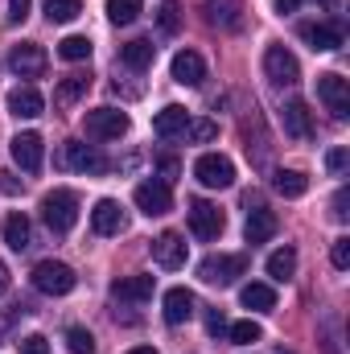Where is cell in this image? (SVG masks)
I'll return each instance as SVG.
<instances>
[{
    "label": "cell",
    "mask_w": 350,
    "mask_h": 354,
    "mask_svg": "<svg viewBox=\"0 0 350 354\" xmlns=\"http://www.w3.org/2000/svg\"><path fill=\"white\" fill-rule=\"evenodd\" d=\"M276 214L272 210H264V206H256V210H248V223H243V235H248V243L256 248V243H268L272 235H276Z\"/></svg>",
    "instance_id": "cell-22"
},
{
    "label": "cell",
    "mask_w": 350,
    "mask_h": 354,
    "mask_svg": "<svg viewBox=\"0 0 350 354\" xmlns=\"http://www.w3.org/2000/svg\"><path fill=\"white\" fill-rule=\"evenodd\" d=\"M83 12V0H46V17L50 25H71Z\"/></svg>",
    "instance_id": "cell-29"
},
{
    "label": "cell",
    "mask_w": 350,
    "mask_h": 354,
    "mask_svg": "<svg viewBox=\"0 0 350 354\" xmlns=\"http://www.w3.org/2000/svg\"><path fill=\"white\" fill-rule=\"evenodd\" d=\"M297 4H301V0H276V12H293Z\"/></svg>",
    "instance_id": "cell-45"
},
{
    "label": "cell",
    "mask_w": 350,
    "mask_h": 354,
    "mask_svg": "<svg viewBox=\"0 0 350 354\" xmlns=\"http://www.w3.org/2000/svg\"><path fill=\"white\" fill-rule=\"evenodd\" d=\"M128 354H157V351H153V346H132Z\"/></svg>",
    "instance_id": "cell-46"
},
{
    "label": "cell",
    "mask_w": 350,
    "mask_h": 354,
    "mask_svg": "<svg viewBox=\"0 0 350 354\" xmlns=\"http://www.w3.org/2000/svg\"><path fill=\"white\" fill-rule=\"evenodd\" d=\"M12 161H17L25 174H37L42 161H46V145H42V136H37V132H17V136H12Z\"/></svg>",
    "instance_id": "cell-12"
},
{
    "label": "cell",
    "mask_w": 350,
    "mask_h": 354,
    "mask_svg": "<svg viewBox=\"0 0 350 354\" xmlns=\"http://www.w3.org/2000/svg\"><path fill=\"white\" fill-rule=\"evenodd\" d=\"M243 272H248V256H243V252H231V256H227V252H223V256H206V260L198 264V276H202L206 284H219V288H223V284H235Z\"/></svg>",
    "instance_id": "cell-3"
},
{
    "label": "cell",
    "mask_w": 350,
    "mask_h": 354,
    "mask_svg": "<svg viewBox=\"0 0 350 354\" xmlns=\"http://www.w3.org/2000/svg\"><path fill=\"white\" fill-rule=\"evenodd\" d=\"M83 124H87L91 140H120V136L128 132V115L116 111V107H95V111H87Z\"/></svg>",
    "instance_id": "cell-8"
},
{
    "label": "cell",
    "mask_w": 350,
    "mask_h": 354,
    "mask_svg": "<svg viewBox=\"0 0 350 354\" xmlns=\"http://www.w3.org/2000/svg\"><path fill=\"white\" fill-rule=\"evenodd\" d=\"M87 91H91V75H66V79L54 87V107L66 111V107H75Z\"/></svg>",
    "instance_id": "cell-25"
},
{
    "label": "cell",
    "mask_w": 350,
    "mask_h": 354,
    "mask_svg": "<svg viewBox=\"0 0 350 354\" xmlns=\"http://www.w3.org/2000/svg\"><path fill=\"white\" fill-rule=\"evenodd\" d=\"M161 305H165L161 313H165V322H169V326H181V322H190V317H194V292H190V288H169Z\"/></svg>",
    "instance_id": "cell-23"
},
{
    "label": "cell",
    "mask_w": 350,
    "mask_h": 354,
    "mask_svg": "<svg viewBox=\"0 0 350 354\" xmlns=\"http://www.w3.org/2000/svg\"><path fill=\"white\" fill-rule=\"evenodd\" d=\"M330 260H334V268H342V272H347V268H350V239H334Z\"/></svg>",
    "instance_id": "cell-38"
},
{
    "label": "cell",
    "mask_w": 350,
    "mask_h": 354,
    "mask_svg": "<svg viewBox=\"0 0 350 354\" xmlns=\"http://www.w3.org/2000/svg\"><path fill=\"white\" fill-rule=\"evenodd\" d=\"M33 0H8V21H25Z\"/></svg>",
    "instance_id": "cell-43"
},
{
    "label": "cell",
    "mask_w": 350,
    "mask_h": 354,
    "mask_svg": "<svg viewBox=\"0 0 350 354\" xmlns=\"http://www.w3.org/2000/svg\"><path fill=\"white\" fill-rule=\"evenodd\" d=\"M202 12L219 29H239L243 25V0H202Z\"/></svg>",
    "instance_id": "cell-15"
},
{
    "label": "cell",
    "mask_w": 350,
    "mask_h": 354,
    "mask_svg": "<svg viewBox=\"0 0 350 354\" xmlns=\"http://www.w3.org/2000/svg\"><path fill=\"white\" fill-rule=\"evenodd\" d=\"M280 120H284V132H288L293 140H309V136H313V115H309V107H305L301 99H288L284 111H280Z\"/></svg>",
    "instance_id": "cell-17"
},
{
    "label": "cell",
    "mask_w": 350,
    "mask_h": 354,
    "mask_svg": "<svg viewBox=\"0 0 350 354\" xmlns=\"http://www.w3.org/2000/svg\"><path fill=\"white\" fill-rule=\"evenodd\" d=\"M297 33H301V41H305L309 50H322V54L342 50V41H347V33H342L338 21H305Z\"/></svg>",
    "instance_id": "cell-6"
},
{
    "label": "cell",
    "mask_w": 350,
    "mask_h": 354,
    "mask_svg": "<svg viewBox=\"0 0 350 354\" xmlns=\"http://www.w3.org/2000/svg\"><path fill=\"white\" fill-rule=\"evenodd\" d=\"M334 218H338V223H347V218H350V189H347V185L334 194Z\"/></svg>",
    "instance_id": "cell-39"
},
{
    "label": "cell",
    "mask_w": 350,
    "mask_h": 354,
    "mask_svg": "<svg viewBox=\"0 0 350 354\" xmlns=\"http://www.w3.org/2000/svg\"><path fill=\"white\" fill-rule=\"evenodd\" d=\"M66 346H71V354H91L95 351V338H91V330H83V326H71L66 330Z\"/></svg>",
    "instance_id": "cell-35"
},
{
    "label": "cell",
    "mask_w": 350,
    "mask_h": 354,
    "mask_svg": "<svg viewBox=\"0 0 350 354\" xmlns=\"http://www.w3.org/2000/svg\"><path fill=\"white\" fill-rule=\"evenodd\" d=\"M317 4H334V0H317Z\"/></svg>",
    "instance_id": "cell-47"
},
{
    "label": "cell",
    "mask_w": 350,
    "mask_h": 354,
    "mask_svg": "<svg viewBox=\"0 0 350 354\" xmlns=\"http://www.w3.org/2000/svg\"><path fill=\"white\" fill-rule=\"evenodd\" d=\"M177 174H181V161H177V157H161V181L169 185Z\"/></svg>",
    "instance_id": "cell-42"
},
{
    "label": "cell",
    "mask_w": 350,
    "mask_h": 354,
    "mask_svg": "<svg viewBox=\"0 0 350 354\" xmlns=\"http://www.w3.org/2000/svg\"><path fill=\"white\" fill-rule=\"evenodd\" d=\"M185 128H190V115H185V107H177V103L153 115V132H157L161 140H177V136H185Z\"/></svg>",
    "instance_id": "cell-21"
},
{
    "label": "cell",
    "mask_w": 350,
    "mask_h": 354,
    "mask_svg": "<svg viewBox=\"0 0 350 354\" xmlns=\"http://www.w3.org/2000/svg\"><path fill=\"white\" fill-rule=\"evenodd\" d=\"M153 58H157V46H153V41H145V37H136V41H124V46H120V62H124L128 71H149V66H153Z\"/></svg>",
    "instance_id": "cell-24"
},
{
    "label": "cell",
    "mask_w": 350,
    "mask_h": 354,
    "mask_svg": "<svg viewBox=\"0 0 350 354\" xmlns=\"http://www.w3.org/2000/svg\"><path fill=\"white\" fill-rule=\"evenodd\" d=\"M91 227H95V235H120V231H124V210H120V202L99 198L95 210H91Z\"/></svg>",
    "instance_id": "cell-18"
},
{
    "label": "cell",
    "mask_w": 350,
    "mask_h": 354,
    "mask_svg": "<svg viewBox=\"0 0 350 354\" xmlns=\"http://www.w3.org/2000/svg\"><path fill=\"white\" fill-rule=\"evenodd\" d=\"M194 177H198L206 189H227V185H235V165H231L227 157H219V153H202V157L194 161Z\"/></svg>",
    "instance_id": "cell-5"
},
{
    "label": "cell",
    "mask_w": 350,
    "mask_h": 354,
    "mask_svg": "<svg viewBox=\"0 0 350 354\" xmlns=\"http://www.w3.org/2000/svg\"><path fill=\"white\" fill-rule=\"evenodd\" d=\"M153 260H157L161 268H169V272L181 268V264H185V239H181L177 231L157 235V239H153Z\"/></svg>",
    "instance_id": "cell-20"
},
{
    "label": "cell",
    "mask_w": 350,
    "mask_h": 354,
    "mask_svg": "<svg viewBox=\"0 0 350 354\" xmlns=\"http://www.w3.org/2000/svg\"><path fill=\"white\" fill-rule=\"evenodd\" d=\"M157 25H161V33H177V29H181V4H177V0H165V4H161Z\"/></svg>",
    "instance_id": "cell-34"
},
{
    "label": "cell",
    "mask_w": 350,
    "mask_h": 354,
    "mask_svg": "<svg viewBox=\"0 0 350 354\" xmlns=\"http://www.w3.org/2000/svg\"><path fill=\"white\" fill-rule=\"evenodd\" d=\"M223 227H227V218H223V210L219 206H210V202H190V231H194V239H202V243H210V239H219L223 235Z\"/></svg>",
    "instance_id": "cell-7"
},
{
    "label": "cell",
    "mask_w": 350,
    "mask_h": 354,
    "mask_svg": "<svg viewBox=\"0 0 350 354\" xmlns=\"http://www.w3.org/2000/svg\"><path fill=\"white\" fill-rule=\"evenodd\" d=\"M58 54H62L66 62H87L91 58V37H83V33L62 37V41H58Z\"/></svg>",
    "instance_id": "cell-31"
},
{
    "label": "cell",
    "mask_w": 350,
    "mask_h": 354,
    "mask_svg": "<svg viewBox=\"0 0 350 354\" xmlns=\"http://www.w3.org/2000/svg\"><path fill=\"white\" fill-rule=\"evenodd\" d=\"M0 231H4V243H8L12 252H25V248H29V218H25L21 210H8Z\"/></svg>",
    "instance_id": "cell-27"
},
{
    "label": "cell",
    "mask_w": 350,
    "mask_h": 354,
    "mask_svg": "<svg viewBox=\"0 0 350 354\" xmlns=\"http://www.w3.org/2000/svg\"><path fill=\"white\" fill-rule=\"evenodd\" d=\"M206 330H210L214 338H219V334H227V317H223L219 309H210V313H206Z\"/></svg>",
    "instance_id": "cell-41"
},
{
    "label": "cell",
    "mask_w": 350,
    "mask_h": 354,
    "mask_svg": "<svg viewBox=\"0 0 350 354\" xmlns=\"http://www.w3.org/2000/svg\"><path fill=\"white\" fill-rule=\"evenodd\" d=\"M33 288L37 292H46V297H66L75 284H79V276H75V268H66L62 260H42V264L33 268Z\"/></svg>",
    "instance_id": "cell-2"
},
{
    "label": "cell",
    "mask_w": 350,
    "mask_h": 354,
    "mask_svg": "<svg viewBox=\"0 0 350 354\" xmlns=\"http://www.w3.org/2000/svg\"><path fill=\"white\" fill-rule=\"evenodd\" d=\"M280 354H293V351H280Z\"/></svg>",
    "instance_id": "cell-48"
},
{
    "label": "cell",
    "mask_w": 350,
    "mask_h": 354,
    "mask_svg": "<svg viewBox=\"0 0 350 354\" xmlns=\"http://www.w3.org/2000/svg\"><path fill=\"white\" fill-rule=\"evenodd\" d=\"M347 165H350V153H347V149H330V153H326V169H330L334 177L347 174Z\"/></svg>",
    "instance_id": "cell-37"
},
{
    "label": "cell",
    "mask_w": 350,
    "mask_h": 354,
    "mask_svg": "<svg viewBox=\"0 0 350 354\" xmlns=\"http://www.w3.org/2000/svg\"><path fill=\"white\" fill-rule=\"evenodd\" d=\"M272 189H276L280 198H301V194L309 189V177L301 174V169H276V174H272Z\"/></svg>",
    "instance_id": "cell-28"
},
{
    "label": "cell",
    "mask_w": 350,
    "mask_h": 354,
    "mask_svg": "<svg viewBox=\"0 0 350 354\" xmlns=\"http://www.w3.org/2000/svg\"><path fill=\"white\" fill-rule=\"evenodd\" d=\"M185 132H190V140L210 145V140L219 136V124H214V120H190V128H185Z\"/></svg>",
    "instance_id": "cell-36"
},
{
    "label": "cell",
    "mask_w": 350,
    "mask_h": 354,
    "mask_svg": "<svg viewBox=\"0 0 350 354\" xmlns=\"http://www.w3.org/2000/svg\"><path fill=\"white\" fill-rule=\"evenodd\" d=\"M317 99L326 103V111L334 120H347L350 115V83L342 75H322L317 79Z\"/></svg>",
    "instance_id": "cell-9"
},
{
    "label": "cell",
    "mask_w": 350,
    "mask_h": 354,
    "mask_svg": "<svg viewBox=\"0 0 350 354\" xmlns=\"http://www.w3.org/2000/svg\"><path fill=\"white\" fill-rule=\"evenodd\" d=\"M140 17V0H107V21L111 25H132Z\"/></svg>",
    "instance_id": "cell-32"
},
{
    "label": "cell",
    "mask_w": 350,
    "mask_h": 354,
    "mask_svg": "<svg viewBox=\"0 0 350 354\" xmlns=\"http://www.w3.org/2000/svg\"><path fill=\"white\" fill-rule=\"evenodd\" d=\"M239 301H243V309L268 313V309H276V288H272V284H260V280H252V284L239 288Z\"/></svg>",
    "instance_id": "cell-26"
},
{
    "label": "cell",
    "mask_w": 350,
    "mask_h": 354,
    "mask_svg": "<svg viewBox=\"0 0 350 354\" xmlns=\"http://www.w3.org/2000/svg\"><path fill=\"white\" fill-rule=\"evenodd\" d=\"M21 354H50V342L42 334H29V338H21Z\"/></svg>",
    "instance_id": "cell-40"
},
{
    "label": "cell",
    "mask_w": 350,
    "mask_h": 354,
    "mask_svg": "<svg viewBox=\"0 0 350 354\" xmlns=\"http://www.w3.org/2000/svg\"><path fill=\"white\" fill-rule=\"evenodd\" d=\"M174 79L181 87H202V79H206V62H202V54H194V50H177L174 54Z\"/></svg>",
    "instance_id": "cell-19"
},
{
    "label": "cell",
    "mask_w": 350,
    "mask_h": 354,
    "mask_svg": "<svg viewBox=\"0 0 350 354\" xmlns=\"http://www.w3.org/2000/svg\"><path fill=\"white\" fill-rule=\"evenodd\" d=\"M62 165H71V169H79V174H107V157L99 153V149H91V145H79V140H71L66 145V153H62Z\"/></svg>",
    "instance_id": "cell-13"
},
{
    "label": "cell",
    "mask_w": 350,
    "mask_h": 354,
    "mask_svg": "<svg viewBox=\"0 0 350 354\" xmlns=\"http://www.w3.org/2000/svg\"><path fill=\"white\" fill-rule=\"evenodd\" d=\"M8 284H12V276H8V268H4V260H0V297L8 292Z\"/></svg>",
    "instance_id": "cell-44"
},
{
    "label": "cell",
    "mask_w": 350,
    "mask_h": 354,
    "mask_svg": "<svg viewBox=\"0 0 350 354\" xmlns=\"http://www.w3.org/2000/svg\"><path fill=\"white\" fill-rule=\"evenodd\" d=\"M42 111H46V99H42V91L37 87L8 91V115H17V120H37Z\"/></svg>",
    "instance_id": "cell-16"
},
{
    "label": "cell",
    "mask_w": 350,
    "mask_h": 354,
    "mask_svg": "<svg viewBox=\"0 0 350 354\" xmlns=\"http://www.w3.org/2000/svg\"><path fill=\"white\" fill-rule=\"evenodd\" d=\"M264 75H268L276 87H297V83H301V62H297L284 46H268V54H264Z\"/></svg>",
    "instance_id": "cell-4"
},
{
    "label": "cell",
    "mask_w": 350,
    "mask_h": 354,
    "mask_svg": "<svg viewBox=\"0 0 350 354\" xmlns=\"http://www.w3.org/2000/svg\"><path fill=\"white\" fill-rule=\"evenodd\" d=\"M293 272H297V252L293 248H280V252L268 256V276L272 280H288Z\"/></svg>",
    "instance_id": "cell-30"
},
{
    "label": "cell",
    "mask_w": 350,
    "mask_h": 354,
    "mask_svg": "<svg viewBox=\"0 0 350 354\" xmlns=\"http://www.w3.org/2000/svg\"><path fill=\"white\" fill-rule=\"evenodd\" d=\"M46 50L37 46V41H21V46H12V54H8V66L21 75V79H42L46 75Z\"/></svg>",
    "instance_id": "cell-11"
},
{
    "label": "cell",
    "mask_w": 350,
    "mask_h": 354,
    "mask_svg": "<svg viewBox=\"0 0 350 354\" xmlns=\"http://www.w3.org/2000/svg\"><path fill=\"white\" fill-rule=\"evenodd\" d=\"M153 288H157L153 276H120V280H111V297L128 301V305H145L153 297Z\"/></svg>",
    "instance_id": "cell-14"
},
{
    "label": "cell",
    "mask_w": 350,
    "mask_h": 354,
    "mask_svg": "<svg viewBox=\"0 0 350 354\" xmlns=\"http://www.w3.org/2000/svg\"><path fill=\"white\" fill-rule=\"evenodd\" d=\"M132 202H136L149 218H157V214H169V210H174V194H169V185H165V181H140V185L132 189Z\"/></svg>",
    "instance_id": "cell-10"
},
{
    "label": "cell",
    "mask_w": 350,
    "mask_h": 354,
    "mask_svg": "<svg viewBox=\"0 0 350 354\" xmlns=\"http://www.w3.org/2000/svg\"><path fill=\"white\" fill-rule=\"evenodd\" d=\"M227 338L235 342V346H252V342H260L264 338V330H260V322H235V326H227Z\"/></svg>",
    "instance_id": "cell-33"
},
{
    "label": "cell",
    "mask_w": 350,
    "mask_h": 354,
    "mask_svg": "<svg viewBox=\"0 0 350 354\" xmlns=\"http://www.w3.org/2000/svg\"><path fill=\"white\" fill-rule=\"evenodd\" d=\"M42 218L54 235H66L79 223V194L75 189H50L42 198Z\"/></svg>",
    "instance_id": "cell-1"
}]
</instances>
